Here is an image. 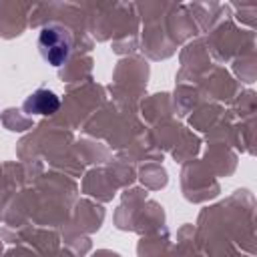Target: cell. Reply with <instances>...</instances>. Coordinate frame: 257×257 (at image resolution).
Masks as SVG:
<instances>
[{
	"mask_svg": "<svg viewBox=\"0 0 257 257\" xmlns=\"http://www.w3.org/2000/svg\"><path fill=\"white\" fill-rule=\"evenodd\" d=\"M60 106V98L48 90V88H38L24 100V110L30 114H52Z\"/></svg>",
	"mask_w": 257,
	"mask_h": 257,
	"instance_id": "7a4b0ae2",
	"label": "cell"
},
{
	"mask_svg": "<svg viewBox=\"0 0 257 257\" xmlns=\"http://www.w3.org/2000/svg\"><path fill=\"white\" fill-rule=\"evenodd\" d=\"M70 48H72V36L68 32V28H64L60 24H48L40 30L38 50H40V56L48 64H52V66L64 64L70 54Z\"/></svg>",
	"mask_w": 257,
	"mask_h": 257,
	"instance_id": "6da1fadb",
	"label": "cell"
}]
</instances>
